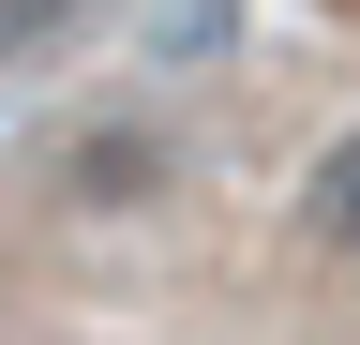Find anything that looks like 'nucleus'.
Returning a JSON list of instances; mask_svg holds the SVG:
<instances>
[{
  "label": "nucleus",
  "mask_w": 360,
  "mask_h": 345,
  "mask_svg": "<svg viewBox=\"0 0 360 345\" xmlns=\"http://www.w3.org/2000/svg\"><path fill=\"white\" fill-rule=\"evenodd\" d=\"M300 226L330 240V255H360V136H330V150L300 165Z\"/></svg>",
  "instance_id": "1"
},
{
  "label": "nucleus",
  "mask_w": 360,
  "mask_h": 345,
  "mask_svg": "<svg viewBox=\"0 0 360 345\" xmlns=\"http://www.w3.org/2000/svg\"><path fill=\"white\" fill-rule=\"evenodd\" d=\"M75 15H90V0H0V60H45Z\"/></svg>",
  "instance_id": "2"
}]
</instances>
